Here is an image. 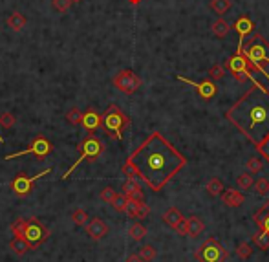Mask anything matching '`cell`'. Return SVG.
Segmentation results:
<instances>
[{
    "label": "cell",
    "instance_id": "16",
    "mask_svg": "<svg viewBox=\"0 0 269 262\" xmlns=\"http://www.w3.org/2000/svg\"><path fill=\"white\" fill-rule=\"evenodd\" d=\"M123 194L127 198H130V200H139V202L145 198L141 183H139L136 178H127L125 185H123Z\"/></svg>",
    "mask_w": 269,
    "mask_h": 262
},
{
    "label": "cell",
    "instance_id": "46",
    "mask_svg": "<svg viewBox=\"0 0 269 262\" xmlns=\"http://www.w3.org/2000/svg\"><path fill=\"white\" fill-rule=\"evenodd\" d=\"M0 143H4V136H0Z\"/></svg>",
    "mask_w": 269,
    "mask_h": 262
},
{
    "label": "cell",
    "instance_id": "30",
    "mask_svg": "<svg viewBox=\"0 0 269 262\" xmlns=\"http://www.w3.org/2000/svg\"><path fill=\"white\" fill-rule=\"evenodd\" d=\"M225 72H227V66L225 64H214L213 68H209V79H222L225 76Z\"/></svg>",
    "mask_w": 269,
    "mask_h": 262
},
{
    "label": "cell",
    "instance_id": "42",
    "mask_svg": "<svg viewBox=\"0 0 269 262\" xmlns=\"http://www.w3.org/2000/svg\"><path fill=\"white\" fill-rule=\"evenodd\" d=\"M256 151H258L260 154H262V158H264V160L269 161V136L265 138V140L262 141L260 145H256Z\"/></svg>",
    "mask_w": 269,
    "mask_h": 262
},
{
    "label": "cell",
    "instance_id": "25",
    "mask_svg": "<svg viewBox=\"0 0 269 262\" xmlns=\"http://www.w3.org/2000/svg\"><path fill=\"white\" fill-rule=\"evenodd\" d=\"M205 191H207L211 196H218V194L224 192V185H222V181H220L218 178H213V180L205 185Z\"/></svg>",
    "mask_w": 269,
    "mask_h": 262
},
{
    "label": "cell",
    "instance_id": "10",
    "mask_svg": "<svg viewBox=\"0 0 269 262\" xmlns=\"http://www.w3.org/2000/svg\"><path fill=\"white\" fill-rule=\"evenodd\" d=\"M50 172H51V167L44 169V171L39 172V174L33 178L26 176L24 172H19L15 180L11 181V189H13V192H15L17 196H26V194H30V191L33 189V183H35L37 180H41L42 176H48Z\"/></svg>",
    "mask_w": 269,
    "mask_h": 262
},
{
    "label": "cell",
    "instance_id": "33",
    "mask_svg": "<svg viewBox=\"0 0 269 262\" xmlns=\"http://www.w3.org/2000/svg\"><path fill=\"white\" fill-rule=\"evenodd\" d=\"M245 167H247V171L251 172V174H256V172H260L264 169V163H262V160H258V158H249Z\"/></svg>",
    "mask_w": 269,
    "mask_h": 262
},
{
    "label": "cell",
    "instance_id": "4",
    "mask_svg": "<svg viewBox=\"0 0 269 262\" xmlns=\"http://www.w3.org/2000/svg\"><path fill=\"white\" fill-rule=\"evenodd\" d=\"M103 130L107 132L108 138L114 140H123V132L130 126V117L121 112L116 105H110L107 112L103 114Z\"/></svg>",
    "mask_w": 269,
    "mask_h": 262
},
{
    "label": "cell",
    "instance_id": "22",
    "mask_svg": "<svg viewBox=\"0 0 269 262\" xmlns=\"http://www.w3.org/2000/svg\"><path fill=\"white\" fill-rule=\"evenodd\" d=\"M8 26H10L13 31H21L24 30L26 26V17L22 15V13H19V11H15V13H11L10 17H8Z\"/></svg>",
    "mask_w": 269,
    "mask_h": 262
},
{
    "label": "cell",
    "instance_id": "29",
    "mask_svg": "<svg viewBox=\"0 0 269 262\" xmlns=\"http://www.w3.org/2000/svg\"><path fill=\"white\" fill-rule=\"evenodd\" d=\"M253 242L260 247V249H262V251H267L269 249V235L265 231H260L258 235H254Z\"/></svg>",
    "mask_w": 269,
    "mask_h": 262
},
{
    "label": "cell",
    "instance_id": "26",
    "mask_svg": "<svg viewBox=\"0 0 269 262\" xmlns=\"http://www.w3.org/2000/svg\"><path fill=\"white\" fill-rule=\"evenodd\" d=\"M128 235H130L132 240H143L145 235H147V227L143 226V224H134V226H130V229H128Z\"/></svg>",
    "mask_w": 269,
    "mask_h": 262
},
{
    "label": "cell",
    "instance_id": "37",
    "mask_svg": "<svg viewBox=\"0 0 269 262\" xmlns=\"http://www.w3.org/2000/svg\"><path fill=\"white\" fill-rule=\"evenodd\" d=\"M24 229H26L24 218H17V220L11 224V231H13L15 237H22V235H24Z\"/></svg>",
    "mask_w": 269,
    "mask_h": 262
},
{
    "label": "cell",
    "instance_id": "23",
    "mask_svg": "<svg viewBox=\"0 0 269 262\" xmlns=\"http://www.w3.org/2000/svg\"><path fill=\"white\" fill-rule=\"evenodd\" d=\"M229 31H231V24H229L227 20L224 19H218L216 22L213 24V33L220 39H224V37L229 35Z\"/></svg>",
    "mask_w": 269,
    "mask_h": 262
},
{
    "label": "cell",
    "instance_id": "5",
    "mask_svg": "<svg viewBox=\"0 0 269 262\" xmlns=\"http://www.w3.org/2000/svg\"><path fill=\"white\" fill-rule=\"evenodd\" d=\"M79 158H77V161L73 163V165L68 169L64 174H62V180H68V178L71 176V172L75 171L77 167L81 165V163H84L86 160H97V158L101 156L103 154V151H105V147H103V141L99 140V138H96V136H88L86 140H82V143L79 147Z\"/></svg>",
    "mask_w": 269,
    "mask_h": 262
},
{
    "label": "cell",
    "instance_id": "7",
    "mask_svg": "<svg viewBox=\"0 0 269 262\" xmlns=\"http://www.w3.org/2000/svg\"><path fill=\"white\" fill-rule=\"evenodd\" d=\"M22 237L30 242L31 249H37V247H41L42 244L48 240L50 229H48L39 218H30V220H26V229Z\"/></svg>",
    "mask_w": 269,
    "mask_h": 262
},
{
    "label": "cell",
    "instance_id": "40",
    "mask_svg": "<svg viewBox=\"0 0 269 262\" xmlns=\"http://www.w3.org/2000/svg\"><path fill=\"white\" fill-rule=\"evenodd\" d=\"M116 194H117V192L114 191L112 187H105L99 196H101V200L105 202V204H112V200L116 198Z\"/></svg>",
    "mask_w": 269,
    "mask_h": 262
},
{
    "label": "cell",
    "instance_id": "43",
    "mask_svg": "<svg viewBox=\"0 0 269 262\" xmlns=\"http://www.w3.org/2000/svg\"><path fill=\"white\" fill-rule=\"evenodd\" d=\"M127 262H143V260H141L139 255H130V257L127 258Z\"/></svg>",
    "mask_w": 269,
    "mask_h": 262
},
{
    "label": "cell",
    "instance_id": "12",
    "mask_svg": "<svg viewBox=\"0 0 269 262\" xmlns=\"http://www.w3.org/2000/svg\"><path fill=\"white\" fill-rule=\"evenodd\" d=\"M84 227H86L88 237H90L92 240H101V238L107 237L108 231H110V227L107 226V222L101 220V218H92V220H88V224Z\"/></svg>",
    "mask_w": 269,
    "mask_h": 262
},
{
    "label": "cell",
    "instance_id": "39",
    "mask_svg": "<svg viewBox=\"0 0 269 262\" xmlns=\"http://www.w3.org/2000/svg\"><path fill=\"white\" fill-rule=\"evenodd\" d=\"M51 4H53L55 11H59V13H66V11L70 10L71 0H51Z\"/></svg>",
    "mask_w": 269,
    "mask_h": 262
},
{
    "label": "cell",
    "instance_id": "34",
    "mask_svg": "<svg viewBox=\"0 0 269 262\" xmlns=\"http://www.w3.org/2000/svg\"><path fill=\"white\" fill-rule=\"evenodd\" d=\"M236 181H238V187L240 189H249V187H253V174L251 172H244V174H240L238 178H236Z\"/></svg>",
    "mask_w": 269,
    "mask_h": 262
},
{
    "label": "cell",
    "instance_id": "35",
    "mask_svg": "<svg viewBox=\"0 0 269 262\" xmlns=\"http://www.w3.org/2000/svg\"><path fill=\"white\" fill-rule=\"evenodd\" d=\"M254 191L258 192L260 196H265L269 192V180L267 178H260V180L254 181Z\"/></svg>",
    "mask_w": 269,
    "mask_h": 262
},
{
    "label": "cell",
    "instance_id": "13",
    "mask_svg": "<svg viewBox=\"0 0 269 262\" xmlns=\"http://www.w3.org/2000/svg\"><path fill=\"white\" fill-rule=\"evenodd\" d=\"M225 66H227V70H231L233 74L234 72H245V74L254 72V66L249 62V59L242 53V51H236V53L229 59V62Z\"/></svg>",
    "mask_w": 269,
    "mask_h": 262
},
{
    "label": "cell",
    "instance_id": "6",
    "mask_svg": "<svg viewBox=\"0 0 269 262\" xmlns=\"http://www.w3.org/2000/svg\"><path fill=\"white\" fill-rule=\"evenodd\" d=\"M194 257L198 258L200 262H225L229 253L216 238L211 237L194 251Z\"/></svg>",
    "mask_w": 269,
    "mask_h": 262
},
{
    "label": "cell",
    "instance_id": "44",
    "mask_svg": "<svg viewBox=\"0 0 269 262\" xmlns=\"http://www.w3.org/2000/svg\"><path fill=\"white\" fill-rule=\"evenodd\" d=\"M128 2H130V4H139L141 0H128Z\"/></svg>",
    "mask_w": 269,
    "mask_h": 262
},
{
    "label": "cell",
    "instance_id": "9",
    "mask_svg": "<svg viewBox=\"0 0 269 262\" xmlns=\"http://www.w3.org/2000/svg\"><path fill=\"white\" fill-rule=\"evenodd\" d=\"M51 151H53V145H51V141L46 140L44 136H37L35 140L30 143V147H28V149H24V151H21V152H15V154H8L4 160L10 161V160H13V158L26 156V154H33V156H37L39 160H44V158L48 156Z\"/></svg>",
    "mask_w": 269,
    "mask_h": 262
},
{
    "label": "cell",
    "instance_id": "8",
    "mask_svg": "<svg viewBox=\"0 0 269 262\" xmlns=\"http://www.w3.org/2000/svg\"><path fill=\"white\" fill-rule=\"evenodd\" d=\"M114 86L123 94L132 96L141 88V77L132 70H121L117 72V76L114 77Z\"/></svg>",
    "mask_w": 269,
    "mask_h": 262
},
{
    "label": "cell",
    "instance_id": "28",
    "mask_svg": "<svg viewBox=\"0 0 269 262\" xmlns=\"http://www.w3.org/2000/svg\"><path fill=\"white\" fill-rule=\"evenodd\" d=\"M71 220H73L75 226H86L90 218H88V215H86L84 209H75V211L71 213Z\"/></svg>",
    "mask_w": 269,
    "mask_h": 262
},
{
    "label": "cell",
    "instance_id": "2",
    "mask_svg": "<svg viewBox=\"0 0 269 262\" xmlns=\"http://www.w3.org/2000/svg\"><path fill=\"white\" fill-rule=\"evenodd\" d=\"M251 83L253 86L225 112V117L256 147L269 136V88L254 77Z\"/></svg>",
    "mask_w": 269,
    "mask_h": 262
},
{
    "label": "cell",
    "instance_id": "14",
    "mask_svg": "<svg viewBox=\"0 0 269 262\" xmlns=\"http://www.w3.org/2000/svg\"><path fill=\"white\" fill-rule=\"evenodd\" d=\"M253 30H254V22L249 19L247 15H242L236 22H234V31L238 33V50L244 46L245 37H247L249 33H253Z\"/></svg>",
    "mask_w": 269,
    "mask_h": 262
},
{
    "label": "cell",
    "instance_id": "15",
    "mask_svg": "<svg viewBox=\"0 0 269 262\" xmlns=\"http://www.w3.org/2000/svg\"><path fill=\"white\" fill-rule=\"evenodd\" d=\"M125 213H127L130 218H145L148 213H150V207H148L143 200L139 202V200H130V198H128Z\"/></svg>",
    "mask_w": 269,
    "mask_h": 262
},
{
    "label": "cell",
    "instance_id": "45",
    "mask_svg": "<svg viewBox=\"0 0 269 262\" xmlns=\"http://www.w3.org/2000/svg\"><path fill=\"white\" fill-rule=\"evenodd\" d=\"M77 2H82V0H71V4H77Z\"/></svg>",
    "mask_w": 269,
    "mask_h": 262
},
{
    "label": "cell",
    "instance_id": "36",
    "mask_svg": "<svg viewBox=\"0 0 269 262\" xmlns=\"http://www.w3.org/2000/svg\"><path fill=\"white\" fill-rule=\"evenodd\" d=\"M251 253H253V247H251V244H247V242H242V244H238V247H236V255H238V258H249L251 257Z\"/></svg>",
    "mask_w": 269,
    "mask_h": 262
},
{
    "label": "cell",
    "instance_id": "31",
    "mask_svg": "<svg viewBox=\"0 0 269 262\" xmlns=\"http://www.w3.org/2000/svg\"><path fill=\"white\" fill-rule=\"evenodd\" d=\"M127 202H128V198L125 196L123 192H121V194L117 192L116 198H114V200H112V204H110V206H112L117 213H125V207H127Z\"/></svg>",
    "mask_w": 269,
    "mask_h": 262
},
{
    "label": "cell",
    "instance_id": "3",
    "mask_svg": "<svg viewBox=\"0 0 269 262\" xmlns=\"http://www.w3.org/2000/svg\"><path fill=\"white\" fill-rule=\"evenodd\" d=\"M236 51H242L249 59V62L254 66L256 74H262V77L269 81V72L264 68V64H269V42L260 33H253L251 39L245 40L244 46Z\"/></svg>",
    "mask_w": 269,
    "mask_h": 262
},
{
    "label": "cell",
    "instance_id": "41",
    "mask_svg": "<svg viewBox=\"0 0 269 262\" xmlns=\"http://www.w3.org/2000/svg\"><path fill=\"white\" fill-rule=\"evenodd\" d=\"M121 171H123V174H125V176H127V178H136V176H137L136 167L132 165V161H130V160L125 161V165H123Z\"/></svg>",
    "mask_w": 269,
    "mask_h": 262
},
{
    "label": "cell",
    "instance_id": "27",
    "mask_svg": "<svg viewBox=\"0 0 269 262\" xmlns=\"http://www.w3.org/2000/svg\"><path fill=\"white\" fill-rule=\"evenodd\" d=\"M137 255L141 257L143 262H150V260H154V258L157 257V249L154 246H143Z\"/></svg>",
    "mask_w": 269,
    "mask_h": 262
},
{
    "label": "cell",
    "instance_id": "20",
    "mask_svg": "<svg viewBox=\"0 0 269 262\" xmlns=\"http://www.w3.org/2000/svg\"><path fill=\"white\" fill-rule=\"evenodd\" d=\"M185 224H187V237H193V238H196V237H200L203 233V222L200 220L198 217H189L187 220H185Z\"/></svg>",
    "mask_w": 269,
    "mask_h": 262
},
{
    "label": "cell",
    "instance_id": "17",
    "mask_svg": "<svg viewBox=\"0 0 269 262\" xmlns=\"http://www.w3.org/2000/svg\"><path fill=\"white\" fill-rule=\"evenodd\" d=\"M88 132H96L99 126L103 125V116L94 108H88L84 114H82V123H81Z\"/></svg>",
    "mask_w": 269,
    "mask_h": 262
},
{
    "label": "cell",
    "instance_id": "11",
    "mask_svg": "<svg viewBox=\"0 0 269 262\" xmlns=\"http://www.w3.org/2000/svg\"><path fill=\"white\" fill-rule=\"evenodd\" d=\"M176 79L182 81V83H185V85H189V86H193L194 90L198 92L203 99H213V97L218 94V86L214 85L213 79H205V81H202V83H194V81H191V79H187V77L180 76V74L176 76Z\"/></svg>",
    "mask_w": 269,
    "mask_h": 262
},
{
    "label": "cell",
    "instance_id": "32",
    "mask_svg": "<svg viewBox=\"0 0 269 262\" xmlns=\"http://www.w3.org/2000/svg\"><path fill=\"white\" fill-rule=\"evenodd\" d=\"M82 114H84V112H81L79 108H71V110L66 114L68 123H70V125H75V126L81 125V123H82Z\"/></svg>",
    "mask_w": 269,
    "mask_h": 262
},
{
    "label": "cell",
    "instance_id": "18",
    "mask_svg": "<svg viewBox=\"0 0 269 262\" xmlns=\"http://www.w3.org/2000/svg\"><path fill=\"white\" fill-rule=\"evenodd\" d=\"M163 220H165V224H168V226L172 227V229H178L183 222H185V218H183V215H182V211H180V209H176V207H170V209H167V211H165V215H163Z\"/></svg>",
    "mask_w": 269,
    "mask_h": 262
},
{
    "label": "cell",
    "instance_id": "1",
    "mask_svg": "<svg viewBox=\"0 0 269 262\" xmlns=\"http://www.w3.org/2000/svg\"><path fill=\"white\" fill-rule=\"evenodd\" d=\"M128 160L136 167L137 176L141 178L150 191L159 192L168 181L172 180L183 167L187 165V158L172 147L159 132H152Z\"/></svg>",
    "mask_w": 269,
    "mask_h": 262
},
{
    "label": "cell",
    "instance_id": "24",
    "mask_svg": "<svg viewBox=\"0 0 269 262\" xmlns=\"http://www.w3.org/2000/svg\"><path fill=\"white\" fill-rule=\"evenodd\" d=\"M231 8V0H211V10L218 15H225Z\"/></svg>",
    "mask_w": 269,
    "mask_h": 262
},
{
    "label": "cell",
    "instance_id": "21",
    "mask_svg": "<svg viewBox=\"0 0 269 262\" xmlns=\"http://www.w3.org/2000/svg\"><path fill=\"white\" fill-rule=\"evenodd\" d=\"M10 247L13 249V253H15V255H19V257L26 255V253H28V251L31 249L30 242L26 240L24 237H15L13 240L10 242Z\"/></svg>",
    "mask_w": 269,
    "mask_h": 262
},
{
    "label": "cell",
    "instance_id": "19",
    "mask_svg": "<svg viewBox=\"0 0 269 262\" xmlns=\"http://www.w3.org/2000/svg\"><path fill=\"white\" fill-rule=\"evenodd\" d=\"M245 202V196L236 189H227L224 192V204L229 207H240Z\"/></svg>",
    "mask_w": 269,
    "mask_h": 262
},
{
    "label": "cell",
    "instance_id": "38",
    "mask_svg": "<svg viewBox=\"0 0 269 262\" xmlns=\"http://www.w3.org/2000/svg\"><path fill=\"white\" fill-rule=\"evenodd\" d=\"M17 117L11 114V112H4V114H0V125L4 126V128H11V126L15 125Z\"/></svg>",
    "mask_w": 269,
    "mask_h": 262
}]
</instances>
